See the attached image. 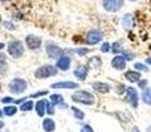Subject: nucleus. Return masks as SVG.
Returning <instances> with one entry per match:
<instances>
[{"label":"nucleus","mask_w":151,"mask_h":132,"mask_svg":"<svg viewBox=\"0 0 151 132\" xmlns=\"http://www.w3.org/2000/svg\"><path fill=\"white\" fill-rule=\"evenodd\" d=\"M7 57H5V54L0 53V71H4L7 69Z\"/></svg>","instance_id":"obj_27"},{"label":"nucleus","mask_w":151,"mask_h":132,"mask_svg":"<svg viewBox=\"0 0 151 132\" xmlns=\"http://www.w3.org/2000/svg\"><path fill=\"white\" fill-rule=\"evenodd\" d=\"M42 130L45 132H55L56 130V123L52 118H45L42 120Z\"/></svg>","instance_id":"obj_18"},{"label":"nucleus","mask_w":151,"mask_h":132,"mask_svg":"<svg viewBox=\"0 0 151 132\" xmlns=\"http://www.w3.org/2000/svg\"><path fill=\"white\" fill-rule=\"evenodd\" d=\"M134 69L138 70V71H149V66L146 64H142V62H135L134 64Z\"/></svg>","instance_id":"obj_26"},{"label":"nucleus","mask_w":151,"mask_h":132,"mask_svg":"<svg viewBox=\"0 0 151 132\" xmlns=\"http://www.w3.org/2000/svg\"><path fill=\"white\" fill-rule=\"evenodd\" d=\"M4 46H5V45L3 44V42H0V50H1V49H4Z\"/></svg>","instance_id":"obj_40"},{"label":"nucleus","mask_w":151,"mask_h":132,"mask_svg":"<svg viewBox=\"0 0 151 132\" xmlns=\"http://www.w3.org/2000/svg\"><path fill=\"white\" fill-rule=\"evenodd\" d=\"M111 52L115 53V54H119V53H123V48H122V42L121 41H115L113 42L111 45Z\"/></svg>","instance_id":"obj_23"},{"label":"nucleus","mask_w":151,"mask_h":132,"mask_svg":"<svg viewBox=\"0 0 151 132\" xmlns=\"http://www.w3.org/2000/svg\"><path fill=\"white\" fill-rule=\"evenodd\" d=\"M49 101L52 104L61 107V108H65L66 107V104L64 103V96L61 95V94H52V95L49 96Z\"/></svg>","instance_id":"obj_17"},{"label":"nucleus","mask_w":151,"mask_h":132,"mask_svg":"<svg viewBox=\"0 0 151 132\" xmlns=\"http://www.w3.org/2000/svg\"><path fill=\"white\" fill-rule=\"evenodd\" d=\"M45 50H47V54L49 56L50 58H53V60H58L60 57L64 56V50L61 49L58 45H56L55 42H47Z\"/></svg>","instance_id":"obj_5"},{"label":"nucleus","mask_w":151,"mask_h":132,"mask_svg":"<svg viewBox=\"0 0 151 132\" xmlns=\"http://www.w3.org/2000/svg\"><path fill=\"white\" fill-rule=\"evenodd\" d=\"M89 65H90L91 69H99L102 65V61L99 57H91L90 60H89Z\"/></svg>","instance_id":"obj_22"},{"label":"nucleus","mask_w":151,"mask_h":132,"mask_svg":"<svg viewBox=\"0 0 151 132\" xmlns=\"http://www.w3.org/2000/svg\"><path fill=\"white\" fill-rule=\"evenodd\" d=\"M91 87H93V90H96L97 93H101V94H107L111 90V86L106 82H93L91 83Z\"/></svg>","instance_id":"obj_14"},{"label":"nucleus","mask_w":151,"mask_h":132,"mask_svg":"<svg viewBox=\"0 0 151 132\" xmlns=\"http://www.w3.org/2000/svg\"><path fill=\"white\" fill-rule=\"evenodd\" d=\"M126 95H127V102L133 108H137L139 104V95H138V91L135 90L134 87H127L126 90Z\"/></svg>","instance_id":"obj_10"},{"label":"nucleus","mask_w":151,"mask_h":132,"mask_svg":"<svg viewBox=\"0 0 151 132\" xmlns=\"http://www.w3.org/2000/svg\"><path fill=\"white\" fill-rule=\"evenodd\" d=\"M142 102L147 106H151V87H146L142 91Z\"/></svg>","instance_id":"obj_20"},{"label":"nucleus","mask_w":151,"mask_h":132,"mask_svg":"<svg viewBox=\"0 0 151 132\" xmlns=\"http://www.w3.org/2000/svg\"><path fill=\"white\" fill-rule=\"evenodd\" d=\"M80 132H94V130H93V127H91V126L85 124V126H82V128H81Z\"/></svg>","instance_id":"obj_33"},{"label":"nucleus","mask_w":151,"mask_h":132,"mask_svg":"<svg viewBox=\"0 0 151 132\" xmlns=\"http://www.w3.org/2000/svg\"><path fill=\"white\" fill-rule=\"evenodd\" d=\"M78 83L73 82V81H60V82L52 83L50 87L55 90H77L78 88Z\"/></svg>","instance_id":"obj_7"},{"label":"nucleus","mask_w":151,"mask_h":132,"mask_svg":"<svg viewBox=\"0 0 151 132\" xmlns=\"http://www.w3.org/2000/svg\"><path fill=\"white\" fill-rule=\"evenodd\" d=\"M3 111H4V115H7V116H13V115L17 112V107L16 106H5Z\"/></svg>","instance_id":"obj_24"},{"label":"nucleus","mask_w":151,"mask_h":132,"mask_svg":"<svg viewBox=\"0 0 151 132\" xmlns=\"http://www.w3.org/2000/svg\"><path fill=\"white\" fill-rule=\"evenodd\" d=\"M122 56L125 57L126 61H131V60H134V57H135V54H133V53H129V52H123Z\"/></svg>","instance_id":"obj_32"},{"label":"nucleus","mask_w":151,"mask_h":132,"mask_svg":"<svg viewBox=\"0 0 151 132\" xmlns=\"http://www.w3.org/2000/svg\"><path fill=\"white\" fill-rule=\"evenodd\" d=\"M133 25H134V17H133V15H130V13H126V15L122 17V26L129 31V29L133 28Z\"/></svg>","instance_id":"obj_19"},{"label":"nucleus","mask_w":151,"mask_h":132,"mask_svg":"<svg viewBox=\"0 0 151 132\" xmlns=\"http://www.w3.org/2000/svg\"><path fill=\"white\" fill-rule=\"evenodd\" d=\"M8 88H9V91L12 94L20 95V94H24L27 91V88H28V82H27L25 79H23V78H13L9 82V85H8Z\"/></svg>","instance_id":"obj_3"},{"label":"nucleus","mask_w":151,"mask_h":132,"mask_svg":"<svg viewBox=\"0 0 151 132\" xmlns=\"http://www.w3.org/2000/svg\"><path fill=\"white\" fill-rule=\"evenodd\" d=\"M55 104H52V103H50V102H48V103H47V114L48 115H53V114H55Z\"/></svg>","instance_id":"obj_29"},{"label":"nucleus","mask_w":151,"mask_h":132,"mask_svg":"<svg viewBox=\"0 0 151 132\" xmlns=\"http://www.w3.org/2000/svg\"><path fill=\"white\" fill-rule=\"evenodd\" d=\"M3 127H4V122H1V120H0V130H1Z\"/></svg>","instance_id":"obj_39"},{"label":"nucleus","mask_w":151,"mask_h":132,"mask_svg":"<svg viewBox=\"0 0 151 132\" xmlns=\"http://www.w3.org/2000/svg\"><path fill=\"white\" fill-rule=\"evenodd\" d=\"M48 94V91H45V90H42V91H36L35 94H32L29 98H40V96H44V95H47Z\"/></svg>","instance_id":"obj_30"},{"label":"nucleus","mask_w":151,"mask_h":132,"mask_svg":"<svg viewBox=\"0 0 151 132\" xmlns=\"http://www.w3.org/2000/svg\"><path fill=\"white\" fill-rule=\"evenodd\" d=\"M146 64H149V65H151V58H147V60H146Z\"/></svg>","instance_id":"obj_41"},{"label":"nucleus","mask_w":151,"mask_h":132,"mask_svg":"<svg viewBox=\"0 0 151 132\" xmlns=\"http://www.w3.org/2000/svg\"><path fill=\"white\" fill-rule=\"evenodd\" d=\"M4 28L8 29V31H15V25L12 23H9V21H5L4 23Z\"/></svg>","instance_id":"obj_36"},{"label":"nucleus","mask_w":151,"mask_h":132,"mask_svg":"<svg viewBox=\"0 0 151 132\" xmlns=\"http://www.w3.org/2000/svg\"><path fill=\"white\" fill-rule=\"evenodd\" d=\"M0 23H1V16H0Z\"/></svg>","instance_id":"obj_45"},{"label":"nucleus","mask_w":151,"mask_h":132,"mask_svg":"<svg viewBox=\"0 0 151 132\" xmlns=\"http://www.w3.org/2000/svg\"><path fill=\"white\" fill-rule=\"evenodd\" d=\"M125 79H127L131 83H138L142 79V74L138 70H127L125 73Z\"/></svg>","instance_id":"obj_13"},{"label":"nucleus","mask_w":151,"mask_h":132,"mask_svg":"<svg viewBox=\"0 0 151 132\" xmlns=\"http://www.w3.org/2000/svg\"><path fill=\"white\" fill-rule=\"evenodd\" d=\"M102 37H104V34H102L101 31H98V29H91V31H89L88 33H86L85 41L88 45H96L102 41Z\"/></svg>","instance_id":"obj_6"},{"label":"nucleus","mask_w":151,"mask_h":132,"mask_svg":"<svg viewBox=\"0 0 151 132\" xmlns=\"http://www.w3.org/2000/svg\"><path fill=\"white\" fill-rule=\"evenodd\" d=\"M47 103H48L47 99H39V101L35 103V110H36V114L39 115L40 118L44 116V115L47 114Z\"/></svg>","instance_id":"obj_15"},{"label":"nucleus","mask_w":151,"mask_h":132,"mask_svg":"<svg viewBox=\"0 0 151 132\" xmlns=\"http://www.w3.org/2000/svg\"><path fill=\"white\" fill-rule=\"evenodd\" d=\"M146 132H151V126H149V127H147V130H146Z\"/></svg>","instance_id":"obj_42"},{"label":"nucleus","mask_w":151,"mask_h":132,"mask_svg":"<svg viewBox=\"0 0 151 132\" xmlns=\"http://www.w3.org/2000/svg\"><path fill=\"white\" fill-rule=\"evenodd\" d=\"M74 52L77 53V54H80V56H85V54H88L89 53V49H82V48H81V49H76Z\"/></svg>","instance_id":"obj_37"},{"label":"nucleus","mask_w":151,"mask_h":132,"mask_svg":"<svg viewBox=\"0 0 151 132\" xmlns=\"http://www.w3.org/2000/svg\"><path fill=\"white\" fill-rule=\"evenodd\" d=\"M35 107V103H33V101H28L27 99L24 103H21V106H20V111H23V112H28V111H32V108Z\"/></svg>","instance_id":"obj_21"},{"label":"nucleus","mask_w":151,"mask_h":132,"mask_svg":"<svg viewBox=\"0 0 151 132\" xmlns=\"http://www.w3.org/2000/svg\"><path fill=\"white\" fill-rule=\"evenodd\" d=\"M3 114H4V112H1V110H0V118L3 116Z\"/></svg>","instance_id":"obj_43"},{"label":"nucleus","mask_w":151,"mask_h":132,"mask_svg":"<svg viewBox=\"0 0 151 132\" xmlns=\"http://www.w3.org/2000/svg\"><path fill=\"white\" fill-rule=\"evenodd\" d=\"M0 1H3V3H5V1H9V0H0Z\"/></svg>","instance_id":"obj_44"},{"label":"nucleus","mask_w":151,"mask_h":132,"mask_svg":"<svg viewBox=\"0 0 151 132\" xmlns=\"http://www.w3.org/2000/svg\"><path fill=\"white\" fill-rule=\"evenodd\" d=\"M131 132H141V130H139L138 127H134L133 130H131Z\"/></svg>","instance_id":"obj_38"},{"label":"nucleus","mask_w":151,"mask_h":132,"mask_svg":"<svg viewBox=\"0 0 151 132\" xmlns=\"http://www.w3.org/2000/svg\"><path fill=\"white\" fill-rule=\"evenodd\" d=\"M89 74V67L85 65H80L77 66V69H74V77L80 81H85L88 78Z\"/></svg>","instance_id":"obj_16"},{"label":"nucleus","mask_w":151,"mask_h":132,"mask_svg":"<svg viewBox=\"0 0 151 132\" xmlns=\"http://www.w3.org/2000/svg\"><path fill=\"white\" fill-rule=\"evenodd\" d=\"M130 1H137V0H130Z\"/></svg>","instance_id":"obj_46"},{"label":"nucleus","mask_w":151,"mask_h":132,"mask_svg":"<svg viewBox=\"0 0 151 132\" xmlns=\"http://www.w3.org/2000/svg\"><path fill=\"white\" fill-rule=\"evenodd\" d=\"M70 110L73 111V115H74V118L77 120H82L83 118H85V114H83V111H81V110L77 108V107H70Z\"/></svg>","instance_id":"obj_25"},{"label":"nucleus","mask_w":151,"mask_h":132,"mask_svg":"<svg viewBox=\"0 0 151 132\" xmlns=\"http://www.w3.org/2000/svg\"><path fill=\"white\" fill-rule=\"evenodd\" d=\"M72 101L74 103H81L85 104V106H93L96 103V96L90 93V91L86 90H77L73 93L72 95Z\"/></svg>","instance_id":"obj_1"},{"label":"nucleus","mask_w":151,"mask_h":132,"mask_svg":"<svg viewBox=\"0 0 151 132\" xmlns=\"http://www.w3.org/2000/svg\"><path fill=\"white\" fill-rule=\"evenodd\" d=\"M0 90H1V85H0Z\"/></svg>","instance_id":"obj_47"},{"label":"nucleus","mask_w":151,"mask_h":132,"mask_svg":"<svg viewBox=\"0 0 151 132\" xmlns=\"http://www.w3.org/2000/svg\"><path fill=\"white\" fill-rule=\"evenodd\" d=\"M126 90H127V87H126L123 83H119V85H117V87H115V93L117 94H123V93H126Z\"/></svg>","instance_id":"obj_28"},{"label":"nucleus","mask_w":151,"mask_h":132,"mask_svg":"<svg viewBox=\"0 0 151 132\" xmlns=\"http://www.w3.org/2000/svg\"><path fill=\"white\" fill-rule=\"evenodd\" d=\"M12 102H15V99L11 98V96H4V98H1V103H4V104L12 103Z\"/></svg>","instance_id":"obj_34"},{"label":"nucleus","mask_w":151,"mask_h":132,"mask_svg":"<svg viewBox=\"0 0 151 132\" xmlns=\"http://www.w3.org/2000/svg\"><path fill=\"white\" fill-rule=\"evenodd\" d=\"M111 67H113V69H115V70H118V71L125 70L126 69V60H125V57H123L122 54L115 56V57L111 60Z\"/></svg>","instance_id":"obj_12"},{"label":"nucleus","mask_w":151,"mask_h":132,"mask_svg":"<svg viewBox=\"0 0 151 132\" xmlns=\"http://www.w3.org/2000/svg\"><path fill=\"white\" fill-rule=\"evenodd\" d=\"M110 50H111V48H110L109 42H104V44H102V46H101V52L102 53H107V52H110Z\"/></svg>","instance_id":"obj_31"},{"label":"nucleus","mask_w":151,"mask_h":132,"mask_svg":"<svg viewBox=\"0 0 151 132\" xmlns=\"http://www.w3.org/2000/svg\"><path fill=\"white\" fill-rule=\"evenodd\" d=\"M102 5H104V9L107 12H117L122 8L123 0H104Z\"/></svg>","instance_id":"obj_9"},{"label":"nucleus","mask_w":151,"mask_h":132,"mask_svg":"<svg viewBox=\"0 0 151 132\" xmlns=\"http://www.w3.org/2000/svg\"><path fill=\"white\" fill-rule=\"evenodd\" d=\"M58 69L55 65H42L40 67H37L36 71L33 73V75L37 78V79H47L49 77H55L57 74Z\"/></svg>","instance_id":"obj_2"},{"label":"nucleus","mask_w":151,"mask_h":132,"mask_svg":"<svg viewBox=\"0 0 151 132\" xmlns=\"http://www.w3.org/2000/svg\"><path fill=\"white\" fill-rule=\"evenodd\" d=\"M41 44H42V40H41V37H39V36H35V34H28V36L25 37V45H27V48H28L29 50L40 49Z\"/></svg>","instance_id":"obj_8"},{"label":"nucleus","mask_w":151,"mask_h":132,"mask_svg":"<svg viewBox=\"0 0 151 132\" xmlns=\"http://www.w3.org/2000/svg\"><path fill=\"white\" fill-rule=\"evenodd\" d=\"M7 50L9 53V56H12L13 58H20L24 54V45L21 41L19 40H12V41L8 44Z\"/></svg>","instance_id":"obj_4"},{"label":"nucleus","mask_w":151,"mask_h":132,"mask_svg":"<svg viewBox=\"0 0 151 132\" xmlns=\"http://www.w3.org/2000/svg\"><path fill=\"white\" fill-rule=\"evenodd\" d=\"M70 65H72V58L69 56H63L60 57L57 61H56V67L61 71H68L70 69Z\"/></svg>","instance_id":"obj_11"},{"label":"nucleus","mask_w":151,"mask_h":132,"mask_svg":"<svg viewBox=\"0 0 151 132\" xmlns=\"http://www.w3.org/2000/svg\"><path fill=\"white\" fill-rule=\"evenodd\" d=\"M147 85H149V81H147V79H141V81L138 82V86H139L141 88H146Z\"/></svg>","instance_id":"obj_35"}]
</instances>
